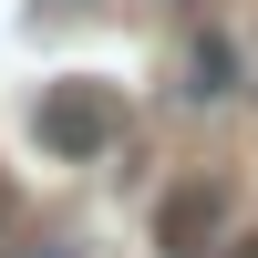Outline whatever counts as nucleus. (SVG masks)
Wrapping results in <instances>:
<instances>
[{
    "label": "nucleus",
    "instance_id": "nucleus-1",
    "mask_svg": "<svg viewBox=\"0 0 258 258\" xmlns=\"http://www.w3.org/2000/svg\"><path fill=\"white\" fill-rule=\"evenodd\" d=\"M31 135L52 145V155H103V145H114V93H103V83H52V93H41V114H31Z\"/></svg>",
    "mask_w": 258,
    "mask_h": 258
},
{
    "label": "nucleus",
    "instance_id": "nucleus-2",
    "mask_svg": "<svg viewBox=\"0 0 258 258\" xmlns=\"http://www.w3.org/2000/svg\"><path fill=\"white\" fill-rule=\"evenodd\" d=\"M207 227H217V186H186V197H165L155 238H165V258H207Z\"/></svg>",
    "mask_w": 258,
    "mask_h": 258
}]
</instances>
